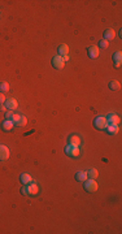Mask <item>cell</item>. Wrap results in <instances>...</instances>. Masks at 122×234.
<instances>
[{
	"label": "cell",
	"mask_w": 122,
	"mask_h": 234,
	"mask_svg": "<svg viewBox=\"0 0 122 234\" xmlns=\"http://www.w3.org/2000/svg\"><path fill=\"white\" fill-rule=\"evenodd\" d=\"M107 125H108V121H107V117L105 116H98V117H95V120H94V126H95V129H98V130H105Z\"/></svg>",
	"instance_id": "6da1fadb"
},
{
	"label": "cell",
	"mask_w": 122,
	"mask_h": 234,
	"mask_svg": "<svg viewBox=\"0 0 122 234\" xmlns=\"http://www.w3.org/2000/svg\"><path fill=\"white\" fill-rule=\"evenodd\" d=\"M64 151H65V154H66L69 158H78L79 154H81L79 147H78V146H73V145H68L64 148Z\"/></svg>",
	"instance_id": "7a4b0ae2"
},
{
	"label": "cell",
	"mask_w": 122,
	"mask_h": 234,
	"mask_svg": "<svg viewBox=\"0 0 122 234\" xmlns=\"http://www.w3.org/2000/svg\"><path fill=\"white\" fill-rule=\"evenodd\" d=\"M83 186H85V190L87 193H95L98 191V182L95 180H91V178H87L85 182H83Z\"/></svg>",
	"instance_id": "3957f363"
},
{
	"label": "cell",
	"mask_w": 122,
	"mask_h": 234,
	"mask_svg": "<svg viewBox=\"0 0 122 234\" xmlns=\"http://www.w3.org/2000/svg\"><path fill=\"white\" fill-rule=\"evenodd\" d=\"M26 190V195H30V197H35L39 193V186L35 184V182H30L27 184V186L25 187Z\"/></svg>",
	"instance_id": "277c9868"
},
{
	"label": "cell",
	"mask_w": 122,
	"mask_h": 234,
	"mask_svg": "<svg viewBox=\"0 0 122 234\" xmlns=\"http://www.w3.org/2000/svg\"><path fill=\"white\" fill-rule=\"evenodd\" d=\"M51 64L55 69H64V67H65V61H64L63 56H60V55H56L55 57H52Z\"/></svg>",
	"instance_id": "5b68a950"
},
{
	"label": "cell",
	"mask_w": 122,
	"mask_h": 234,
	"mask_svg": "<svg viewBox=\"0 0 122 234\" xmlns=\"http://www.w3.org/2000/svg\"><path fill=\"white\" fill-rule=\"evenodd\" d=\"M112 60H113V64H114L116 68H120L121 64H122V52L121 51H117L114 54L112 55Z\"/></svg>",
	"instance_id": "8992f818"
},
{
	"label": "cell",
	"mask_w": 122,
	"mask_h": 234,
	"mask_svg": "<svg viewBox=\"0 0 122 234\" xmlns=\"http://www.w3.org/2000/svg\"><path fill=\"white\" fill-rule=\"evenodd\" d=\"M9 158V148L4 145H0V161H5Z\"/></svg>",
	"instance_id": "52a82bcc"
},
{
	"label": "cell",
	"mask_w": 122,
	"mask_h": 234,
	"mask_svg": "<svg viewBox=\"0 0 122 234\" xmlns=\"http://www.w3.org/2000/svg\"><path fill=\"white\" fill-rule=\"evenodd\" d=\"M4 106L7 107V109H9V111H14L16 108L18 107V103H17L16 99L9 98V99H7V100L4 102Z\"/></svg>",
	"instance_id": "ba28073f"
},
{
	"label": "cell",
	"mask_w": 122,
	"mask_h": 234,
	"mask_svg": "<svg viewBox=\"0 0 122 234\" xmlns=\"http://www.w3.org/2000/svg\"><path fill=\"white\" fill-rule=\"evenodd\" d=\"M87 54H88L90 59H98L99 57V47L98 46H91L87 50Z\"/></svg>",
	"instance_id": "9c48e42d"
},
{
	"label": "cell",
	"mask_w": 122,
	"mask_h": 234,
	"mask_svg": "<svg viewBox=\"0 0 122 234\" xmlns=\"http://www.w3.org/2000/svg\"><path fill=\"white\" fill-rule=\"evenodd\" d=\"M105 132L109 134V135H116V134H118L120 128H118V125L108 124V125H107V128H105Z\"/></svg>",
	"instance_id": "30bf717a"
},
{
	"label": "cell",
	"mask_w": 122,
	"mask_h": 234,
	"mask_svg": "<svg viewBox=\"0 0 122 234\" xmlns=\"http://www.w3.org/2000/svg\"><path fill=\"white\" fill-rule=\"evenodd\" d=\"M13 128H14V122L12 120H4L2 122V129L4 132H12Z\"/></svg>",
	"instance_id": "8fae6325"
},
{
	"label": "cell",
	"mask_w": 122,
	"mask_h": 234,
	"mask_svg": "<svg viewBox=\"0 0 122 234\" xmlns=\"http://www.w3.org/2000/svg\"><path fill=\"white\" fill-rule=\"evenodd\" d=\"M103 39H105V41H112V39H114L116 37V33H114V30L113 29H107V30H104V33H103Z\"/></svg>",
	"instance_id": "7c38bea8"
},
{
	"label": "cell",
	"mask_w": 122,
	"mask_h": 234,
	"mask_svg": "<svg viewBox=\"0 0 122 234\" xmlns=\"http://www.w3.org/2000/svg\"><path fill=\"white\" fill-rule=\"evenodd\" d=\"M107 117V121H108V124H113V125H118L120 124V117L118 115H116V113H109Z\"/></svg>",
	"instance_id": "4fadbf2b"
},
{
	"label": "cell",
	"mask_w": 122,
	"mask_h": 234,
	"mask_svg": "<svg viewBox=\"0 0 122 234\" xmlns=\"http://www.w3.org/2000/svg\"><path fill=\"white\" fill-rule=\"evenodd\" d=\"M68 145H73V146H78V147H79L81 138L78 135H75V134H73V135H70L68 138Z\"/></svg>",
	"instance_id": "5bb4252c"
},
{
	"label": "cell",
	"mask_w": 122,
	"mask_h": 234,
	"mask_svg": "<svg viewBox=\"0 0 122 234\" xmlns=\"http://www.w3.org/2000/svg\"><path fill=\"white\" fill-rule=\"evenodd\" d=\"M20 182L21 184H24V185H27V184H30V182H33V177L30 174H27V173H21Z\"/></svg>",
	"instance_id": "9a60e30c"
},
{
	"label": "cell",
	"mask_w": 122,
	"mask_h": 234,
	"mask_svg": "<svg viewBox=\"0 0 122 234\" xmlns=\"http://www.w3.org/2000/svg\"><path fill=\"white\" fill-rule=\"evenodd\" d=\"M57 52L60 56H65L69 54V46L68 44H60L59 48H57Z\"/></svg>",
	"instance_id": "2e32d148"
},
{
	"label": "cell",
	"mask_w": 122,
	"mask_h": 234,
	"mask_svg": "<svg viewBox=\"0 0 122 234\" xmlns=\"http://www.w3.org/2000/svg\"><path fill=\"white\" fill-rule=\"evenodd\" d=\"M88 177H87V173L83 172V171H81V172H77V174H75V180L78 182H85Z\"/></svg>",
	"instance_id": "e0dca14e"
},
{
	"label": "cell",
	"mask_w": 122,
	"mask_h": 234,
	"mask_svg": "<svg viewBox=\"0 0 122 234\" xmlns=\"http://www.w3.org/2000/svg\"><path fill=\"white\" fill-rule=\"evenodd\" d=\"M87 173V177L91 180H96L98 178V176H99V172H98V169H90L88 172H86Z\"/></svg>",
	"instance_id": "ac0fdd59"
},
{
	"label": "cell",
	"mask_w": 122,
	"mask_h": 234,
	"mask_svg": "<svg viewBox=\"0 0 122 234\" xmlns=\"http://www.w3.org/2000/svg\"><path fill=\"white\" fill-rule=\"evenodd\" d=\"M27 124V119H26V117L24 116V115H20V119H18V121H17V122L14 124V126H25V125Z\"/></svg>",
	"instance_id": "d6986e66"
},
{
	"label": "cell",
	"mask_w": 122,
	"mask_h": 234,
	"mask_svg": "<svg viewBox=\"0 0 122 234\" xmlns=\"http://www.w3.org/2000/svg\"><path fill=\"white\" fill-rule=\"evenodd\" d=\"M9 91V83L8 82H0V93H7Z\"/></svg>",
	"instance_id": "ffe728a7"
},
{
	"label": "cell",
	"mask_w": 122,
	"mask_h": 234,
	"mask_svg": "<svg viewBox=\"0 0 122 234\" xmlns=\"http://www.w3.org/2000/svg\"><path fill=\"white\" fill-rule=\"evenodd\" d=\"M120 82L118 81H111L109 82V89L111 90H118L120 89Z\"/></svg>",
	"instance_id": "44dd1931"
},
{
	"label": "cell",
	"mask_w": 122,
	"mask_h": 234,
	"mask_svg": "<svg viewBox=\"0 0 122 234\" xmlns=\"http://www.w3.org/2000/svg\"><path fill=\"white\" fill-rule=\"evenodd\" d=\"M99 46L101 47V48H108V47H109V42L105 41V39H101V41L99 42Z\"/></svg>",
	"instance_id": "7402d4cb"
},
{
	"label": "cell",
	"mask_w": 122,
	"mask_h": 234,
	"mask_svg": "<svg viewBox=\"0 0 122 234\" xmlns=\"http://www.w3.org/2000/svg\"><path fill=\"white\" fill-rule=\"evenodd\" d=\"M13 111H9V109H7L5 111V115H4V117H5V120H12V117H13Z\"/></svg>",
	"instance_id": "603a6c76"
},
{
	"label": "cell",
	"mask_w": 122,
	"mask_h": 234,
	"mask_svg": "<svg viewBox=\"0 0 122 234\" xmlns=\"http://www.w3.org/2000/svg\"><path fill=\"white\" fill-rule=\"evenodd\" d=\"M7 100V98L4 96V94L3 93H0V104H4V102Z\"/></svg>",
	"instance_id": "cb8c5ba5"
},
{
	"label": "cell",
	"mask_w": 122,
	"mask_h": 234,
	"mask_svg": "<svg viewBox=\"0 0 122 234\" xmlns=\"http://www.w3.org/2000/svg\"><path fill=\"white\" fill-rule=\"evenodd\" d=\"M7 111V107L4 104H0V112H5Z\"/></svg>",
	"instance_id": "d4e9b609"
},
{
	"label": "cell",
	"mask_w": 122,
	"mask_h": 234,
	"mask_svg": "<svg viewBox=\"0 0 122 234\" xmlns=\"http://www.w3.org/2000/svg\"><path fill=\"white\" fill-rule=\"evenodd\" d=\"M63 59H64V61H69V55H65V56H63Z\"/></svg>",
	"instance_id": "484cf974"
},
{
	"label": "cell",
	"mask_w": 122,
	"mask_h": 234,
	"mask_svg": "<svg viewBox=\"0 0 122 234\" xmlns=\"http://www.w3.org/2000/svg\"><path fill=\"white\" fill-rule=\"evenodd\" d=\"M21 193H22L24 195H26V190H25V187H24V189H21Z\"/></svg>",
	"instance_id": "4316f807"
}]
</instances>
